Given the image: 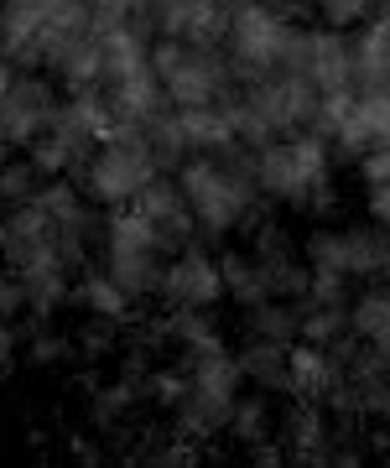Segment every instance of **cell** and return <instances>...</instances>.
Here are the masks:
<instances>
[{
  "label": "cell",
  "mask_w": 390,
  "mask_h": 468,
  "mask_svg": "<svg viewBox=\"0 0 390 468\" xmlns=\"http://www.w3.org/2000/svg\"><path fill=\"white\" fill-rule=\"evenodd\" d=\"M183 193L193 203V218H198V229L204 234H229L239 224H250L255 214V151L250 156H235L229 151H198V156H187L183 167Z\"/></svg>",
  "instance_id": "cell-1"
},
{
  "label": "cell",
  "mask_w": 390,
  "mask_h": 468,
  "mask_svg": "<svg viewBox=\"0 0 390 468\" xmlns=\"http://www.w3.org/2000/svg\"><path fill=\"white\" fill-rule=\"evenodd\" d=\"M255 183L281 203H328V141L307 131L255 146Z\"/></svg>",
  "instance_id": "cell-2"
},
{
  "label": "cell",
  "mask_w": 390,
  "mask_h": 468,
  "mask_svg": "<svg viewBox=\"0 0 390 468\" xmlns=\"http://www.w3.org/2000/svg\"><path fill=\"white\" fill-rule=\"evenodd\" d=\"M152 68L167 100L177 110H198V104H229V84H235V68L224 63L214 48H193L177 37H162L152 48Z\"/></svg>",
  "instance_id": "cell-3"
},
{
  "label": "cell",
  "mask_w": 390,
  "mask_h": 468,
  "mask_svg": "<svg viewBox=\"0 0 390 468\" xmlns=\"http://www.w3.org/2000/svg\"><path fill=\"white\" fill-rule=\"evenodd\" d=\"M156 172H162V156H156L152 135L125 120L115 141H104V151L84 162V187L94 203H131Z\"/></svg>",
  "instance_id": "cell-4"
},
{
  "label": "cell",
  "mask_w": 390,
  "mask_h": 468,
  "mask_svg": "<svg viewBox=\"0 0 390 468\" xmlns=\"http://www.w3.org/2000/svg\"><path fill=\"white\" fill-rule=\"evenodd\" d=\"M297 27L287 21V11H276V5H260V0H245L235 5V16H229V68H235L245 84L255 79H266L276 68L287 63V48Z\"/></svg>",
  "instance_id": "cell-5"
},
{
  "label": "cell",
  "mask_w": 390,
  "mask_h": 468,
  "mask_svg": "<svg viewBox=\"0 0 390 468\" xmlns=\"http://www.w3.org/2000/svg\"><path fill=\"white\" fill-rule=\"evenodd\" d=\"M281 68L312 79L322 94H328V89H354V42H349L339 27H322V32H302V27H297Z\"/></svg>",
  "instance_id": "cell-6"
},
{
  "label": "cell",
  "mask_w": 390,
  "mask_h": 468,
  "mask_svg": "<svg viewBox=\"0 0 390 468\" xmlns=\"http://www.w3.org/2000/svg\"><path fill=\"white\" fill-rule=\"evenodd\" d=\"M52 115H58V94L47 79H11V89L0 94V131L11 146H32Z\"/></svg>",
  "instance_id": "cell-7"
},
{
  "label": "cell",
  "mask_w": 390,
  "mask_h": 468,
  "mask_svg": "<svg viewBox=\"0 0 390 468\" xmlns=\"http://www.w3.org/2000/svg\"><path fill=\"white\" fill-rule=\"evenodd\" d=\"M94 135H89V125L79 115H73L69 104H58V115L47 120V131L32 141V162L37 172H47V177H63V172H79L94 156Z\"/></svg>",
  "instance_id": "cell-8"
},
{
  "label": "cell",
  "mask_w": 390,
  "mask_h": 468,
  "mask_svg": "<svg viewBox=\"0 0 390 468\" xmlns=\"http://www.w3.org/2000/svg\"><path fill=\"white\" fill-rule=\"evenodd\" d=\"M131 208H141V214L152 218V229L162 234V245H167V250L187 245L193 229H198V218H193V203H187L183 183H167V177H152V183L131 198Z\"/></svg>",
  "instance_id": "cell-9"
},
{
  "label": "cell",
  "mask_w": 390,
  "mask_h": 468,
  "mask_svg": "<svg viewBox=\"0 0 390 468\" xmlns=\"http://www.w3.org/2000/svg\"><path fill=\"white\" fill-rule=\"evenodd\" d=\"M162 297H167L172 307H214V302H224L219 261L204 255V250H183L167 266V276H162Z\"/></svg>",
  "instance_id": "cell-10"
},
{
  "label": "cell",
  "mask_w": 390,
  "mask_h": 468,
  "mask_svg": "<svg viewBox=\"0 0 390 468\" xmlns=\"http://www.w3.org/2000/svg\"><path fill=\"white\" fill-rule=\"evenodd\" d=\"M187 375H193V396H204V401L224 406V411H235L239 401V385H245V365H239V354L229 349H214V354H187Z\"/></svg>",
  "instance_id": "cell-11"
},
{
  "label": "cell",
  "mask_w": 390,
  "mask_h": 468,
  "mask_svg": "<svg viewBox=\"0 0 390 468\" xmlns=\"http://www.w3.org/2000/svg\"><path fill=\"white\" fill-rule=\"evenodd\" d=\"M281 448H287V458H297V463H328L333 437H328L322 401H297L287 417H281Z\"/></svg>",
  "instance_id": "cell-12"
},
{
  "label": "cell",
  "mask_w": 390,
  "mask_h": 468,
  "mask_svg": "<svg viewBox=\"0 0 390 468\" xmlns=\"http://www.w3.org/2000/svg\"><path fill=\"white\" fill-rule=\"evenodd\" d=\"M177 131H183L187 156L198 151H229L239 141L235 131V104H198V110H177Z\"/></svg>",
  "instance_id": "cell-13"
},
{
  "label": "cell",
  "mask_w": 390,
  "mask_h": 468,
  "mask_svg": "<svg viewBox=\"0 0 390 468\" xmlns=\"http://www.w3.org/2000/svg\"><path fill=\"white\" fill-rule=\"evenodd\" d=\"M287 359H291V396L297 401H328V390L343 380V369H339V359L322 349V344H291L287 349Z\"/></svg>",
  "instance_id": "cell-14"
},
{
  "label": "cell",
  "mask_w": 390,
  "mask_h": 468,
  "mask_svg": "<svg viewBox=\"0 0 390 468\" xmlns=\"http://www.w3.org/2000/svg\"><path fill=\"white\" fill-rule=\"evenodd\" d=\"M110 100H115L120 120H131V125H146L152 131L156 120H162V110H167V89H162V79H156V68H141V73H131V79H120V84H110Z\"/></svg>",
  "instance_id": "cell-15"
},
{
  "label": "cell",
  "mask_w": 390,
  "mask_h": 468,
  "mask_svg": "<svg viewBox=\"0 0 390 468\" xmlns=\"http://www.w3.org/2000/svg\"><path fill=\"white\" fill-rule=\"evenodd\" d=\"M141 68H152V48H146V37L141 27H110L100 32V84H120V79H131Z\"/></svg>",
  "instance_id": "cell-16"
},
{
  "label": "cell",
  "mask_w": 390,
  "mask_h": 468,
  "mask_svg": "<svg viewBox=\"0 0 390 468\" xmlns=\"http://www.w3.org/2000/svg\"><path fill=\"white\" fill-rule=\"evenodd\" d=\"M343 239V271H349V282L354 276H380L390 271V239L380 234V224H354V229H339Z\"/></svg>",
  "instance_id": "cell-17"
},
{
  "label": "cell",
  "mask_w": 390,
  "mask_h": 468,
  "mask_svg": "<svg viewBox=\"0 0 390 468\" xmlns=\"http://www.w3.org/2000/svg\"><path fill=\"white\" fill-rule=\"evenodd\" d=\"M390 84V11L374 16L364 27V37L354 42V89Z\"/></svg>",
  "instance_id": "cell-18"
},
{
  "label": "cell",
  "mask_w": 390,
  "mask_h": 468,
  "mask_svg": "<svg viewBox=\"0 0 390 468\" xmlns=\"http://www.w3.org/2000/svg\"><path fill=\"white\" fill-rule=\"evenodd\" d=\"M349 334H354L359 344H370L380 359H390V292L385 286L364 292V297L349 307Z\"/></svg>",
  "instance_id": "cell-19"
},
{
  "label": "cell",
  "mask_w": 390,
  "mask_h": 468,
  "mask_svg": "<svg viewBox=\"0 0 390 468\" xmlns=\"http://www.w3.org/2000/svg\"><path fill=\"white\" fill-rule=\"evenodd\" d=\"M291 344H271V338H250V349L239 354L245 365V380L260 385L266 396L271 390H291V359H287Z\"/></svg>",
  "instance_id": "cell-20"
},
{
  "label": "cell",
  "mask_w": 390,
  "mask_h": 468,
  "mask_svg": "<svg viewBox=\"0 0 390 468\" xmlns=\"http://www.w3.org/2000/svg\"><path fill=\"white\" fill-rule=\"evenodd\" d=\"M110 276L141 302V297H152V292H162L167 266H162V250H110Z\"/></svg>",
  "instance_id": "cell-21"
},
{
  "label": "cell",
  "mask_w": 390,
  "mask_h": 468,
  "mask_svg": "<svg viewBox=\"0 0 390 468\" xmlns=\"http://www.w3.org/2000/svg\"><path fill=\"white\" fill-rule=\"evenodd\" d=\"M37 203H42V214L52 218V224H58V229H73V234H94V208H89L84 198H79V187L73 183H63V177H58V183H47V187H37Z\"/></svg>",
  "instance_id": "cell-22"
},
{
  "label": "cell",
  "mask_w": 390,
  "mask_h": 468,
  "mask_svg": "<svg viewBox=\"0 0 390 468\" xmlns=\"http://www.w3.org/2000/svg\"><path fill=\"white\" fill-rule=\"evenodd\" d=\"M297 318H302V307H291L287 297H266L255 307H245V334L271 338V344H291L297 338Z\"/></svg>",
  "instance_id": "cell-23"
},
{
  "label": "cell",
  "mask_w": 390,
  "mask_h": 468,
  "mask_svg": "<svg viewBox=\"0 0 390 468\" xmlns=\"http://www.w3.org/2000/svg\"><path fill=\"white\" fill-rule=\"evenodd\" d=\"M219 271H224V297H235L239 307H255V302L271 297V292H266V276H260V261H255V255L224 250Z\"/></svg>",
  "instance_id": "cell-24"
},
{
  "label": "cell",
  "mask_w": 390,
  "mask_h": 468,
  "mask_svg": "<svg viewBox=\"0 0 390 468\" xmlns=\"http://www.w3.org/2000/svg\"><path fill=\"white\" fill-rule=\"evenodd\" d=\"M73 297L84 302L89 313H94V318H131V307H136V297H131V292H125V286L115 282V276H110V271H89L84 282H79V292H73Z\"/></svg>",
  "instance_id": "cell-25"
},
{
  "label": "cell",
  "mask_w": 390,
  "mask_h": 468,
  "mask_svg": "<svg viewBox=\"0 0 390 468\" xmlns=\"http://www.w3.org/2000/svg\"><path fill=\"white\" fill-rule=\"evenodd\" d=\"M204 313H208V307H172L167 338H172V344H183L187 354H214V349H224V334L204 318Z\"/></svg>",
  "instance_id": "cell-26"
},
{
  "label": "cell",
  "mask_w": 390,
  "mask_h": 468,
  "mask_svg": "<svg viewBox=\"0 0 390 468\" xmlns=\"http://www.w3.org/2000/svg\"><path fill=\"white\" fill-rule=\"evenodd\" d=\"M229 432H235V442H245V448H255V442H266V437L276 432V411L266 396H239L235 411H229Z\"/></svg>",
  "instance_id": "cell-27"
},
{
  "label": "cell",
  "mask_w": 390,
  "mask_h": 468,
  "mask_svg": "<svg viewBox=\"0 0 390 468\" xmlns=\"http://www.w3.org/2000/svg\"><path fill=\"white\" fill-rule=\"evenodd\" d=\"M16 276L26 282V302H32L37 318H47L69 302V271L63 266H37V271H16Z\"/></svg>",
  "instance_id": "cell-28"
},
{
  "label": "cell",
  "mask_w": 390,
  "mask_h": 468,
  "mask_svg": "<svg viewBox=\"0 0 390 468\" xmlns=\"http://www.w3.org/2000/svg\"><path fill=\"white\" fill-rule=\"evenodd\" d=\"M339 334H349V307H333V302H302V318H297V338L307 344H333Z\"/></svg>",
  "instance_id": "cell-29"
},
{
  "label": "cell",
  "mask_w": 390,
  "mask_h": 468,
  "mask_svg": "<svg viewBox=\"0 0 390 468\" xmlns=\"http://www.w3.org/2000/svg\"><path fill=\"white\" fill-rule=\"evenodd\" d=\"M136 380H115V385H104V390H94V406H89V417H94V427L100 432H110L115 421H125V411L136 406Z\"/></svg>",
  "instance_id": "cell-30"
},
{
  "label": "cell",
  "mask_w": 390,
  "mask_h": 468,
  "mask_svg": "<svg viewBox=\"0 0 390 468\" xmlns=\"http://www.w3.org/2000/svg\"><path fill=\"white\" fill-rule=\"evenodd\" d=\"M73 349L84 354V359H110V354L120 349L115 318H94V323H84V328L73 334Z\"/></svg>",
  "instance_id": "cell-31"
},
{
  "label": "cell",
  "mask_w": 390,
  "mask_h": 468,
  "mask_svg": "<svg viewBox=\"0 0 390 468\" xmlns=\"http://www.w3.org/2000/svg\"><path fill=\"white\" fill-rule=\"evenodd\" d=\"M26 198H37V162H5L0 167V203L16 208Z\"/></svg>",
  "instance_id": "cell-32"
},
{
  "label": "cell",
  "mask_w": 390,
  "mask_h": 468,
  "mask_svg": "<svg viewBox=\"0 0 390 468\" xmlns=\"http://www.w3.org/2000/svg\"><path fill=\"white\" fill-rule=\"evenodd\" d=\"M187 385H193L187 365H183V369H152V375H146V390H152V401H156V406H172V411H177V401L187 396Z\"/></svg>",
  "instance_id": "cell-33"
},
{
  "label": "cell",
  "mask_w": 390,
  "mask_h": 468,
  "mask_svg": "<svg viewBox=\"0 0 390 468\" xmlns=\"http://www.w3.org/2000/svg\"><path fill=\"white\" fill-rule=\"evenodd\" d=\"M318 11L328 27H339V32H349V27H359V21L374 11V0H318Z\"/></svg>",
  "instance_id": "cell-34"
},
{
  "label": "cell",
  "mask_w": 390,
  "mask_h": 468,
  "mask_svg": "<svg viewBox=\"0 0 390 468\" xmlns=\"http://www.w3.org/2000/svg\"><path fill=\"white\" fill-rule=\"evenodd\" d=\"M255 261H271V255H297V245H291V234L281 229V224H255Z\"/></svg>",
  "instance_id": "cell-35"
},
{
  "label": "cell",
  "mask_w": 390,
  "mask_h": 468,
  "mask_svg": "<svg viewBox=\"0 0 390 468\" xmlns=\"http://www.w3.org/2000/svg\"><path fill=\"white\" fill-rule=\"evenodd\" d=\"M32 302H26V282H21L16 271L11 276H0V318H16V313H26Z\"/></svg>",
  "instance_id": "cell-36"
},
{
  "label": "cell",
  "mask_w": 390,
  "mask_h": 468,
  "mask_svg": "<svg viewBox=\"0 0 390 468\" xmlns=\"http://www.w3.org/2000/svg\"><path fill=\"white\" fill-rule=\"evenodd\" d=\"M359 172H364V183L370 187L390 183V146H370L364 156H359Z\"/></svg>",
  "instance_id": "cell-37"
},
{
  "label": "cell",
  "mask_w": 390,
  "mask_h": 468,
  "mask_svg": "<svg viewBox=\"0 0 390 468\" xmlns=\"http://www.w3.org/2000/svg\"><path fill=\"white\" fill-rule=\"evenodd\" d=\"M69 338H58V334H32V359L37 365H58V359H69Z\"/></svg>",
  "instance_id": "cell-38"
},
{
  "label": "cell",
  "mask_w": 390,
  "mask_h": 468,
  "mask_svg": "<svg viewBox=\"0 0 390 468\" xmlns=\"http://www.w3.org/2000/svg\"><path fill=\"white\" fill-rule=\"evenodd\" d=\"M370 214H374V224H380V229H390V183L370 187Z\"/></svg>",
  "instance_id": "cell-39"
},
{
  "label": "cell",
  "mask_w": 390,
  "mask_h": 468,
  "mask_svg": "<svg viewBox=\"0 0 390 468\" xmlns=\"http://www.w3.org/2000/svg\"><path fill=\"white\" fill-rule=\"evenodd\" d=\"M16 359V328H11V318H0V369Z\"/></svg>",
  "instance_id": "cell-40"
},
{
  "label": "cell",
  "mask_w": 390,
  "mask_h": 468,
  "mask_svg": "<svg viewBox=\"0 0 390 468\" xmlns=\"http://www.w3.org/2000/svg\"><path fill=\"white\" fill-rule=\"evenodd\" d=\"M73 452H79V458H84V463H100V448H94V442H89V437H73Z\"/></svg>",
  "instance_id": "cell-41"
},
{
  "label": "cell",
  "mask_w": 390,
  "mask_h": 468,
  "mask_svg": "<svg viewBox=\"0 0 390 468\" xmlns=\"http://www.w3.org/2000/svg\"><path fill=\"white\" fill-rule=\"evenodd\" d=\"M0 58H5V42H0Z\"/></svg>",
  "instance_id": "cell-42"
},
{
  "label": "cell",
  "mask_w": 390,
  "mask_h": 468,
  "mask_svg": "<svg viewBox=\"0 0 390 468\" xmlns=\"http://www.w3.org/2000/svg\"><path fill=\"white\" fill-rule=\"evenodd\" d=\"M385 458H390V448H385Z\"/></svg>",
  "instance_id": "cell-43"
},
{
  "label": "cell",
  "mask_w": 390,
  "mask_h": 468,
  "mask_svg": "<svg viewBox=\"0 0 390 468\" xmlns=\"http://www.w3.org/2000/svg\"><path fill=\"white\" fill-rule=\"evenodd\" d=\"M312 5H318V0H312Z\"/></svg>",
  "instance_id": "cell-44"
}]
</instances>
